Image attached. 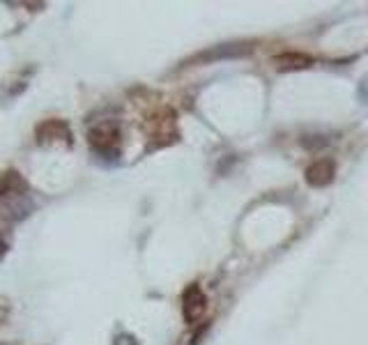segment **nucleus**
<instances>
[{
    "label": "nucleus",
    "mask_w": 368,
    "mask_h": 345,
    "mask_svg": "<svg viewBox=\"0 0 368 345\" xmlns=\"http://www.w3.org/2000/svg\"><path fill=\"white\" fill-rule=\"evenodd\" d=\"M182 309H184V320L186 323H196L203 318V313L207 311V297L200 290V286H189L182 297Z\"/></svg>",
    "instance_id": "f03ea898"
},
{
    "label": "nucleus",
    "mask_w": 368,
    "mask_h": 345,
    "mask_svg": "<svg viewBox=\"0 0 368 345\" xmlns=\"http://www.w3.org/2000/svg\"><path fill=\"white\" fill-rule=\"evenodd\" d=\"M120 134L113 125H100L90 132V146L102 155H118Z\"/></svg>",
    "instance_id": "f257e3e1"
},
{
    "label": "nucleus",
    "mask_w": 368,
    "mask_h": 345,
    "mask_svg": "<svg viewBox=\"0 0 368 345\" xmlns=\"http://www.w3.org/2000/svg\"><path fill=\"white\" fill-rule=\"evenodd\" d=\"M334 175H336V168H334L332 159H320V162H315L313 166L306 168V182L315 189H322L327 184H332Z\"/></svg>",
    "instance_id": "7ed1b4c3"
},
{
    "label": "nucleus",
    "mask_w": 368,
    "mask_h": 345,
    "mask_svg": "<svg viewBox=\"0 0 368 345\" xmlns=\"http://www.w3.org/2000/svg\"><path fill=\"white\" fill-rule=\"evenodd\" d=\"M281 69H299V67H308L311 65V58L306 55H297V53H290V55H281L276 58Z\"/></svg>",
    "instance_id": "20e7f679"
},
{
    "label": "nucleus",
    "mask_w": 368,
    "mask_h": 345,
    "mask_svg": "<svg viewBox=\"0 0 368 345\" xmlns=\"http://www.w3.org/2000/svg\"><path fill=\"white\" fill-rule=\"evenodd\" d=\"M3 253H5V242L0 239V255H3Z\"/></svg>",
    "instance_id": "39448f33"
}]
</instances>
